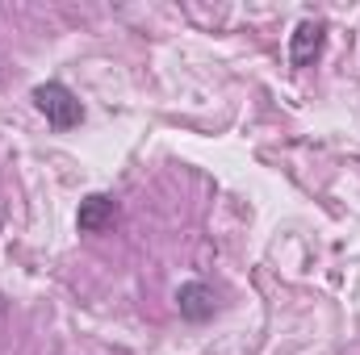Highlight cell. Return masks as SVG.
Returning a JSON list of instances; mask_svg holds the SVG:
<instances>
[{"label":"cell","mask_w":360,"mask_h":355,"mask_svg":"<svg viewBox=\"0 0 360 355\" xmlns=\"http://www.w3.org/2000/svg\"><path fill=\"white\" fill-rule=\"evenodd\" d=\"M34 105L42 109V117H46L55 130H76V126L84 121V105H80V96L68 88V84H59V80L38 84V88H34Z\"/></svg>","instance_id":"6da1fadb"},{"label":"cell","mask_w":360,"mask_h":355,"mask_svg":"<svg viewBox=\"0 0 360 355\" xmlns=\"http://www.w3.org/2000/svg\"><path fill=\"white\" fill-rule=\"evenodd\" d=\"M176 309L184 322H210L214 318V309H218V297H214V288L210 284H201V280H188V284H180L176 288Z\"/></svg>","instance_id":"7a4b0ae2"},{"label":"cell","mask_w":360,"mask_h":355,"mask_svg":"<svg viewBox=\"0 0 360 355\" xmlns=\"http://www.w3.org/2000/svg\"><path fill=\"white\" fill-rule=\"evenodd\" d=\"M323 42H327V25L323 21H302L289 34V63L293 67H310L323 55Z\"/></svg>","instance_id":"3957f363"},{"label":"cell","mask_w":360,"mask_h":355,"mask_svg":"<svg viewBox=\"0 0 360 355\" xmlns=\"http://www.w3.org/2000/svg\"><path fill=\"white\" fill-rule=\"evenodd\" d=\"M117 222V201L109 196V192H92L80 201V213H76V226H80V234H101V230H109Z\"/></svg>","instance_id":"277c9868"},{"label":"cell","mask_w":360,"mask_h":355,"mask_svg":"<svg viewBox=\"0 0 360 355\" xmlns=\"http://www.w3.org/2000/svg\"><path fill=\"white\" fill-rule=\"evenodd\" d=\"M4 309H8V301H4V293H0V314H4Z\"/></svg>","instance_id":"5b68a950"}]
</instances>
